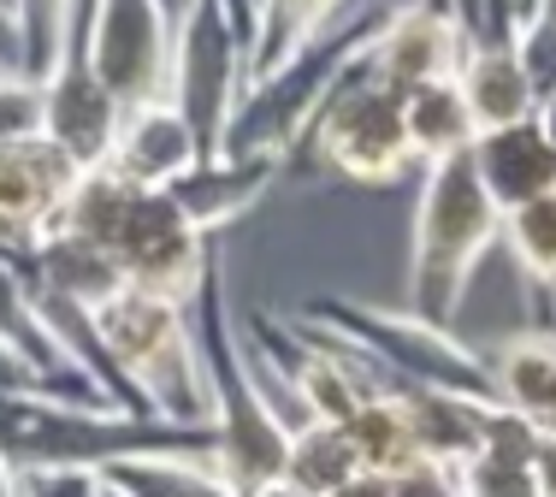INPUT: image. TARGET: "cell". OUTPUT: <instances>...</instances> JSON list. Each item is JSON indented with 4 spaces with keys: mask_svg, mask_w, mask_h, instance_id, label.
<instances>
[{
    "mask_svg": "<svg viewBox=\"0 0 556 497\" xmlns=\"http://www.w3.org/2000/svg\"><path fill=\"white\" fill-rule=\"evenodd\" d=\"M60 231L96 243L101 255L125 272V284L172 296V303H184V308L202 296L207 272L219 267L214 238H202V231L172 207L166 190L125 184V178H113V173H89L84 184H77V195L65 202Z\"/></svg>",
    "mask_w": 556,
    "mask_h": 497,
    "instance_id": "1",
    "label": "cell"
},
{
    "mask_svg": "<svg viewBox=\"0 0 556 497\" xmlns=\"http://www.w3.org/2000/svg\"><path fill=\"white\" fill-rule=\"evenodd\" d=\"M190 332L195 356H202L207 379V426H214V474L237 497L273 486L285 474L290 456V421L273 409L267 385H261L249 344L231 326V303H225V272L214 267L202 296L190 303Z\"/></svg>",
    "mask_w": 556,
    "mask_h": 497,
    "instance_id": "2",
    "label": "cell"
},
{
    "mask_svg": "<svg viewBox=\"0 0 556 497\" xmlns=\"http://www.w3.org/2000/svg\"><path fill=\"white\" fill-rule=\"evenodd\" d=\"M396 7L403 0H367L350 18H332L308 48H296V54L278 65L273 77L249 84L237 113H231V125H225L219 154H273V161H290L302 149V137H308L314 113L338 89V77L379 42V30L396 18Z\"/></svg>",
    "mask_w": 556,
    "mask_h": 497,
    "instance_id": "3",
    "label": "cell"
},
{
    "mask_svg": "<svg viewBox=\"0 0 556 497\" xmlns=\"http://www.w3.org/2000/svg\"><path fill=\"white\" fill-rule=\"evenodd\" d=\"M503 243V207L485 195L468 154L420 173L415 202V255H408V314L432 326H456L462 296H468L480 255Z\"/></svg>",
    "mask_w": 556,
    "mask_h": 497,
    "instance_id": "4",
    "label": "cell"
},
{
    "mask_svg": "<svg viewBox=\"0 0 556 497\" xmlns=\"http://www.w3.org/2000/svg\"><path fill=\"white\" fill-rule=\"evenodd\" d=\"M296 326H314V332L350 344L386 379V391L408 385V391H450V397H468V403H497V385L485 373L480 349H468L456 332H444V326L420 320L408 308H374V303H355V296H314L296 314Z\"/></svg>",
    "mask_w": 556,
    "mask_h": 497,
    "instance_id": "5",
    "label": "cell"
},
{
    "mask_svg": "<svg viewBox=\"0 0 556 497\" xmlns=\"http://www.w3.org/2000/svg\"><path fill=\"white\" fill-rule=\"evenodd\" d=\"M96 332L142 415L178 426H207V379H202V356H195L190 308L125 284L113 303L96 308Z\"/></svg>",
    "mask_w": 556,
    "mask_h": 497,
    "instance_id": "6",
    "label": "cell"
},
{
    "mask_svg": "<svg viewBox=\"0 0 556 497\" xmlns=\"http://www.w3.org/2000/svg\"><path fill=\"white\" fill-rule=\"evenodd\" d=\"M296 166L314 173H338L350 184H374L386 190L396 178L415 173V154H408V125H403V95L386 89L374 77L367 54L338 77V89L326 95V107L314 113L302 149L290 154Z\"/></svg>",
    "mask_w": 556,
    "mask_h": 497,
    "instance_id": "7",
    "label": "cell"
},
{
    "mask_svg": "<svg viewBox=\"0 0 556 497\" xmlns=\"http://www.w3.org/2000/svg\"><path fill=\"white\" fill-rule=\"evenodd\" d=\"M243 89H249V42L231 30L219 0H202L195 18L172 36V77H166V101L184 113L202 154H219Z\"/></svg>",
    "mask_w": 556,
    "mask_h": 497,
    "instance_id": "8",
    "label": "cell"
},
{
    "mask_svg": "<svg viewBox=\"0 0 556 497\" xmlns=\"http://www.w3.org/2000/svg\"><path fill=\"white\" fill-rule=\"evenodd\" d=\"M84 60H89V72L108 84V95L125 113L166 101L172 24H166L161 0H96Z\"/></svg>",
    "mask_w": 556,
    "mask_h": 497,
    "instance_id": "9",
    "label": "cell"
},
{
    "mask_svg": "<svg viewBox=\"0 0 556 497\" xmlns=\"http://www.w3.org/2000/svg\"><path fill=\"white\" fill-rule=\"evenodd\" d=\"M77 184L84 173L48 137H30L0 154V255H30L48 231H60Z\"/></svg>",
    "mask_w": 556,
    "mask_h": 497,
    "instance_id": "10",
    "label": "cell"
},
{
    "mask_svg": "<svg viewBox=\"0 0 556 497\" xmlns=\"http://www.w3.org/2000/svg\"><path fill=\"white\" fill-rule=\"evenodd\" d=\"M462 48H468V36L444 0H403L396 18L379 30V42L367 48V65H374L379 84L408 101L427 84H450L462 65Z\"/></svg>",
    "mask_w": 556,
    "mask_h": 497,
    "instance_id": "11",
    "label": "cell"
},
{
    "mask_svg": "<svg viewBox=\"0 0 556 497\" xmlns=\"http://www.w3.org/2000/svg\"><path fill=\"white\" fill-rule=\"evenodd\" d=\"M118 125H125V107L89 72V60H60V72L42 84V137L89 178V173H108Z\"/></svg>",
    "mask_w": 556,
    "mask_h": 497,
    "instance_id": "12",
    "label": "cell"
},
{
    "mask_svg": "<svg viewBox=\"0 0 556 497\" xmlns=\"http://www.w3.org/2000/svg\"><path fill=\"white\" fill-rule=\"evenodd\" d=\"M278 173H285V161H273V154H207L178 184H166V195L202 238H219L231 219L261 207V195L278 184Z\"/></svg>",
    "mask_w": 556,
    "mask_h": 497,
    "instance_id": "13",
    "label": "cell"
},
{
    "mask_svg": "<svg viewBox=\"0 0 556 497\" xmlns=\"http://www.w3.org/2000/svg\"><path fill=\"white\" fill-rule=\"evenodd\" d=\"M468 161H473L485 195H492L503 214H515V207H527V202H539V195L556 190V149H551L545 130H539V119L480 130Z\"/></svg>",
    "mask_w": 556,
    "mask_h": 497,
    "instance_id": "14",
    "label": "cell"
},
{
    "mask_svg": "<svg viewBox=\"0 0 556 497\" xmlns=\"http://www.w3.org/2000/svg\"><path fill=\"white\" fill-rule=\"evenodd\" d=\"M195 161H207V154L195 149L184 113L172 107V101H154V107L125 113L108 173L125 178V184H142V190H166V184H178Z\"/></svg>",
    "mask_w": 556,
    "mask_h": 497,
    "instance_id": "15",
    "label": "cell"
},
{
    "mask_svg": "<svg viewBox=\"0 0 556 497\" xmlns=\"http://www.w3.org/2000/svg\"><path fill=\"white\" fill-rule=\"evenodd\" d=\"M480 361L492 373L503 409H515L521 421L556 438V332H539V326L503 332L480 349Z\"/></svg>",
    "mask_w": 556,
    "mask_h": 497,
    "instance_id": "16",
    "label": "cell"
},
{
    "mask_svg": "<svg viewBox=\"0 0 556 497\" xmlns=\"http://www.w3.org/2000/svg\"><path fill=\"white\" fill-rule=\"evenodd\" d=\"M386 397H396V409H403L420 462L444 468V474H462L480 456L485 409L492 403H468V397H450V391H408V385H391Z\"/></svg>",
    "mask_w": 556,
    "mask_h": 497,
    "instance_id": "17",
    "label": "cell"
},
{
    "mask_svg": "<svg viewBox=\"0 0 556 497\" xmlns=\"http://www.w3.org/2000/svg\"><path fill=\"white\" fill-rule=\"evenodd\" d=\"M456 89L480 130H497V125H515V119H533L539 113V95L521 72V54H515V36H480V42L462 48Z\"/></svg>",
    "mask_w": 556,
    "mask_h": 497,
    "instance_id": "18",
    "label": "cell"
},
{
    "mask_svg": "<svg viewBox=\"0 0 556 497\" xmlns=\"http://www.w3.org/2000/svg\"><path fill=\"white\" fill-rule=\"evenodd\" d=\"M7 260L30 284H42V291H54V296H65V303H77V308H89V314L125 291V272H118L96 243L72 238V231H48L30 255H7Z\"/></svg>",
    "mask_w": 556,
    "mask_h": 497,
    "instance_id": "19",
    "label": "cell"
},
{
    "mask_svg": "<svg viewBox=\"0 0 556 497\" xmlns=\"http://www.w3.org/2000/svg\"><path fill=\"white\" fill-rule=\"evenodd\" d=\"M539 426L521 421L515 409H485V438H480V456L462 468V497H539V480H533V456H539Z\"/></svg>",
    "mask_w": 556,
    "mask_h": 497,
    "instance_id": "20",
    "label": "cell"
},
{
    "mask_svg": "<svg viewBox=\"0 0 556 497\" xmlns=\"http://www.w3.org/2000/svg\"><path fill=\"white\" fill-rule=\"evenodd\" d=\"M503 248L515 260V279H521L527 303H533V326L556 332L551 308H556V190L539 202L503 214Z\"/></svg>",
    "mask_w": 556,
    "mask_h": 497,
    "instance_id": "21",
    "label": "cell"
},
{
    "mask_svg": "<svg viewBox=\"0 0 556 497\" xmlns=\"http://www.w3.org/2000/svg\"><path fill=\"white\" fill-rule=\"evenodd\" d=\"M403 125H408V154H415L420 173H427V166L456 161V154H468L473 142H480V125H473V113H468V101H462L456 77H450V84L415 89V95L403 101Z\"/></svg>",
    "mask_w": 556,
    "mask_h": 497,
    "instance_id": "22",
    "label": "cell"
},
{
    "mask_svg": "<svg viewBox=\"0 0 556 497\" xmlns=\"http://www.w3.org/2000/svg\"><path fill=\"white\" fill-rule=\"evenodd\" d=\"M343 0H255V42H249V84L273 77L296 48H308L338 18Z\"/></svg>",
    "mask_w": 556,
    "mask_h": 497,
    "instance_id": "23",
    "label": "cell"
},
{
    "mask_svg": "<svg viewBox=\"0 0 556 497\" xmlns=\"http://www.w3.org/2000/svg\"><path fill=\"white\" fill-rule=\"evenodd\" d=\"M355 474H362V456H355V444L338 421L290 426V456H285V474H278L285 486H296L302 497H326Z\"/></svg>",
    "mask_w": 556,
    "mask_h": 497,
    "instance_id": "24",
    "label": "cell"
},
{
    "mask_svg": "<svg viewBox=\"0 0 556 497\" xmlns=\"http://www.w3.org/2000/svg\"><path fill=\"white\" fill-rule=\"evenodd\" d=\"M101 480L125 497H237L202 456H130L101 468Z\"/></svg>",
    "mask_w": 556,
    "mask_h": 497,
    "instance_id": "25",
    "label": "cell"
},
{
    "mask_svg": "<svg viewBox=\"0 0 556 497\" xmlns=\"http://www.w3.org/2000/svg\"><path fill=\"white\" fill-rule=\"evenodd\" d=\"M343 433H350L355 444V456H362V474H408V468H420V450H415V438H408V421H403V409H396V397H374V403H362V409L343 421Z\"/></svg>",
    "mask_w": 556,
    "mask_h": 497,
    "instance_id": "26",
    "label": "cell"
},
{
    "mask_svg": "<svg viewBox=\"0 0 556 497\" xmlns=\"http://www.w3.org/2000/svg\"><path fill=\"white\" fill-rule=\"evenodd\" d=\"M12 12H18L24 36V77L48 84L72 48V0H12Z\"/></svg>",
    "mask_w": 556,
    "mask_h": 497,
    "instance_id": "27",
    "label": "cell"
},
{
    "mask_svg": "<svg viewBox=\"0 0 556 497\" xmlns=\"http://www.w3.org/2000/svg\"><path fill=\"white\" fill-rule=\"evenodd\" d=\"M515 54H521V72L533 84L539 101L556 95V0H539L533 12L515 18Z\"/></svg>",
    "mask_w": 556,
    "mask_h": 497,
    "instance_id": "28",
    "label": "cell"
},
{
    "mask_svg": "<svg viewBox=\"0 0 556 497\" xmlns=\"http://www.w3.org/2000/svg\"><path fill=\"white\" fill-rule=\"evenodd\" d=\"M42 137V84L30 77H0V154Z\"/></svg>",
    "mask_w": 556,
    "mask_h": 497,
    "instance_id": "29",
    "label": "cell"
},
{
    "mask_svg": "<svg viewBox=\"0 0 556 497\" xmlns=\"http://www.w3.org/2000/svg\"><path fill=\"white\" fill-rule=\"evenodd\" d=\"M391 497H462V480L444 474V468H432V462H420V468H408V474L391 480Z\"/></svg>",
    "mask_w": 556,
    "mask_h": 497,
    "instance_id": "30",
    "label": "cell"
},
{
    "mask_svg": "<svg viewBox=\"0 0 556 497\" xmlns=\"http://www.w3.org/2000/svg\"><path fill=\"white\" fill-rule=\"evenodd\" d=\"M0 77H24V36L12 0H0Z\"/></svg>",
    "mask_w": 556,
    "mask_h": 497,
    "instance_id": "31",
    "label": "cell"
},
{
    "mask_svg": "<svg viewBox=\"0 0 556 497\" xmlns=\"http://www.w3.org/2000/svg\"><path fill=\"white\" fill-rule=\"evenodd\" d=\"M533 480H539V497H556V438H551V433L539 438V456H533Z\"/></svg>",
    "mask_w": 556,
    "mask_h": 497,
    "instance_id": "32",
    "label": "cell"
},
{
    "mask_svg": "<svg viewBox=\"0 0 556 497\" xmlns=\"http://www.w3.org/2000/svg\"><path fill=\"white\" fill-rule=\"evenodd\" d=\"M444 7L456 12L462 36H468V42H480V36H485V0H444Z\"/></svg>",
    "mask_w": 556,
    "mask_h": 497,
    "instance_id": "33",
    "label": "cell"
},
{
    "mask_svg": "<svg viewBox=\"0 0 556 497\" xmlns=\"http://www.w3.org/2000/svg\"><path fill=\"white\" fill-rule=\"evenodd\" d=\"M89 18H96V0H72V48H65V60H84Z\"/></svg>",
    "mask_w": 556,
    "mask_h": 497,
    "instance_id": "34",
    "label": "cell"
},
{
    "mask_svg": "<svg viewBox=\"0 0 556 497\" xmlns=\"http://www.w3.org/2000/svg\"><path fill=\"white\" fill-rule=\"evenodd\" d=\"M326 497H391V480L386 474H355V480H343V486L326 492Z\"/></svg>",
    "mask_w": 556,
    "mask_h": 497,
    "instance_id": "35",
    "label": "cell"
},
{
    "mask_svg": "<svg viewBox=\"0 0 556 497\" xmlns=\"http://www.w3.org/2000/svg\"><path fill=\"white\" fill-rule=\"evenodd\" d=\"M195 7H202V0H161V12H166V24H172V36L184 30V24L195 18Z\"/></svg>",
    "mask_w": 556,
    "mask_h": 497,
    "instance_id": "36",
    "label": "cell"
},
{
    "mask_svg": "<svg viewBox=\"0 0 556 497\" xmlns=\"http://www.w3.org/2000/svg\"><path fill=\"white\" fill-rule=\"evenodd\" d=\"M533 119H539V130L551 137V149H556V95H551V101H539V113H533Z\"/></svg>",
    "mask_w": 556,
    "mask_h": 497,
    "instance_id": "37",
    "label": "cell"
},
{
    "mask_svg": "<svg viewBox=\"0 0 556 497\" xmlns=\"http://www.w3.org/2000/svg\"><path fill=\"white\" fill-rule=\"evenodd\" d=\"M0 497H18V468L0 456Z\"/></svg>",
    "mask_w": 556,
    "mask_h": 497,
    "instance_id": "38",
    "label": "cell"
},
{
    "mask_svg": "<svg viewBox=\"0 0 556 497\" xmlns=\"http://www.w3.org/2000/svg\"><path fill=\"white\" fill-rule=\"evenodd\" d=\"M249 497H302V492L285 486V480H273V486H261V492H249Z\"/></svg>",
    "mask_w": 556,
    "mask_h": 497,
    "instance_id": "39",
    "label": "cell"
},
{
    "mask_svg": "<svg viewBox=\"0 0 556 497\" xmlns=\"http://www.w3.org/2000/svg\"><path fill=\"white\" fill-rule=\"evenodd\" d=\"M96 497H125V492H118V486H108V480H101V486H96Z\"/></svg>",
    "mask_w": 556,
    "mask_h": 497,
    "instance_id": "40",
    "label": "cell"
}]
</instances>
